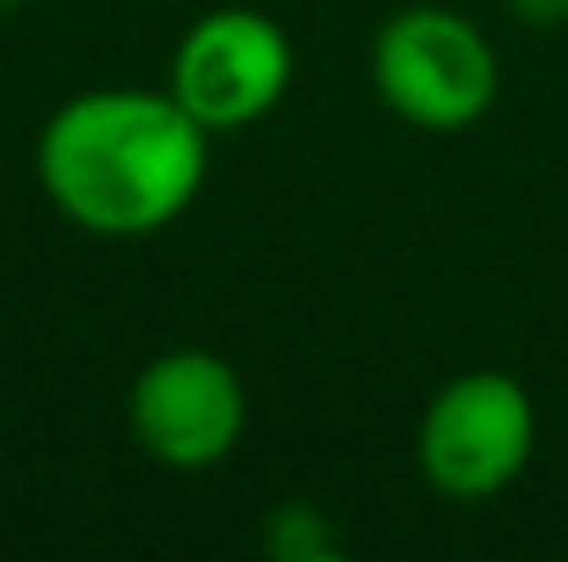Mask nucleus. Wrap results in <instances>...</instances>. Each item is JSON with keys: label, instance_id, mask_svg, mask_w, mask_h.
Returning <instances> with one entry per match:
<instances>
[{"label": "nucleus", "instance_id": "1", "mask_svg": "<svg viewBox=\"0 0 568 562\" xmlns=\"http://www.w3.org/2000/svg\"><path fill=\"white\" fill-rule=\"evenodd\" d=\"M33 172L72 226L94 237H150L199 198L210 133L172 89H89L50 111Z\"/></svg>", "mask_w": 568, "mask_h": 562}, {"label": "nucleus", "instance_id": "2", "mask_svg": "<svg viewBox=\"0 0 568 562\" xmlns=\"http://www.w3.org/2000/svg\"><path fill=\"white\" fill-rule=\"evenodd\" d=\"M381 105L419 133L475 127L503 89V61L480 22L447 6H408L386 17L371 44Z\"/></svg>", "mask_w": 568, "mask_h": 562}, {"label": "nucleus", "instance_id": "3", "mask_svg": "<svg viewBox=\"0 0 568 562\" xmlns=\"http://www.w3.org/2000/svg\"><path fill=\"white\" fill-rule=\"evenodd\" d=\"M536 452V402L508 370L453 375L419 419V474L453 502L508 491Z\"/></svg>", "mask_w": 568, "mask_h": 562}, {"label": "nucleus", "instance_id": "4", "mask_svg": "<svg viewBox=\"0 0 568 562\" xmlns=\"http://www.w3.org/2000/svg\"><path fill=\"white\" fill-rule=\"evenodd\" d=\"M293 83V39L254 6L204 11L172 50L166 89L204 133H243L282 105Z\"/></svg>", "mask_w": 568, "mask_h": 562}, {"label": "nucleus", "instance_id": "5", "mask_svg": "<svg viewBox=\"0 0 568 562\" xmlns=\"http://www.w3.org/2000/svg\"><path fill=\"white\" fill-rule=\"evenodd\" d=\"M133 441L166 469H210L221 463L248 425V397L237 370L210 348H172L150 359L128 391Z\"/></svg>", "mask_w": 568, "mask_h": 562}, {"label": "nucleus", "instance_id": "6", "mask_svg": "<svg viewBox=\"0 0 568 562\" xmlns=\"http://www.w3.org/2000/svg\"><path fill=\"white\" fill-rule=\"evenodd\" d=\"M508 11L530 28H558L568 22V0H508Z\"/></svg>", "mask_w": 568, "mask_h": 562}, {"label": "nucleus", "instance_id": "7", "mask_svg": "<svg viewBox=\"0 0 568 562\" xmlns=\"http://www.w3.org/2000/svg\"><path fill=\"white\" fill-rule=\"evenodd\" d=\"M0 6H17V0H0Z\"/></svg>", "mask_w": 568, "mask_h": 562}]
</instances>
